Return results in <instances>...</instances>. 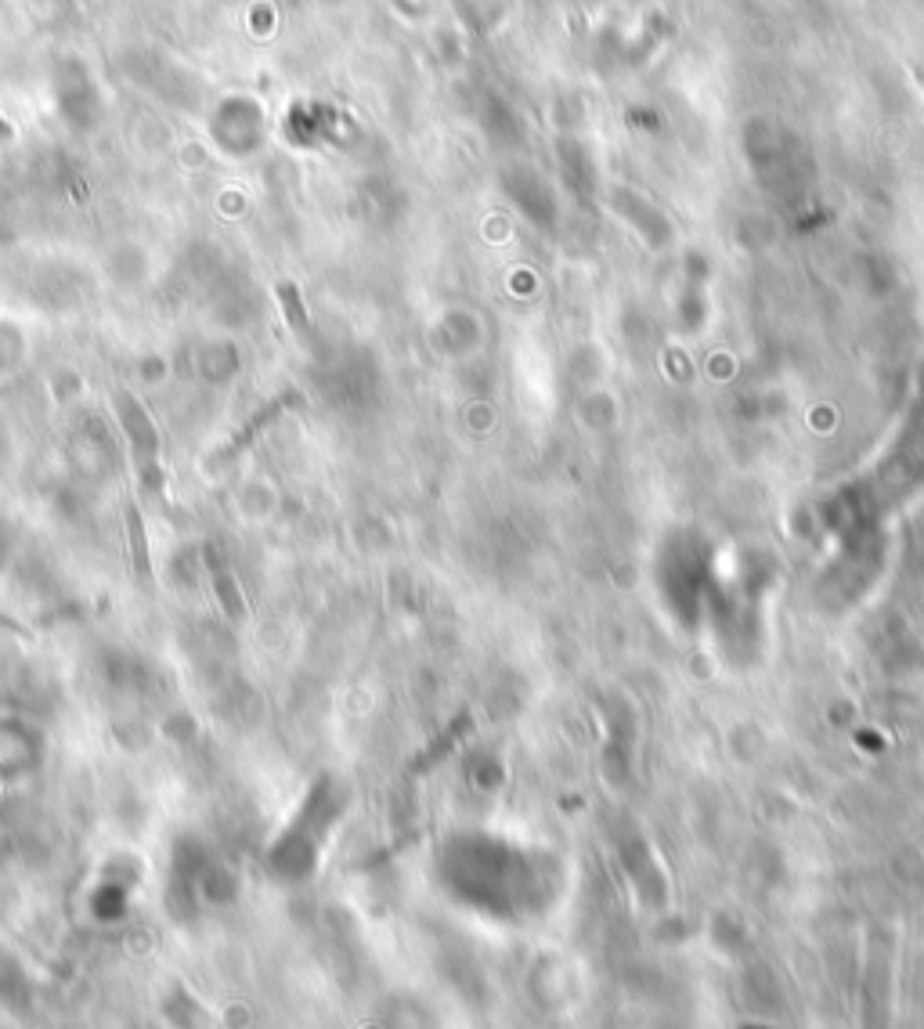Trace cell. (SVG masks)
I'll return each instance as SVG.
<instances>
[{"label":"cell","mask_w":924,"mask_h":1029,"mask_svg":"<svg viewBox=\"0 0 924 1029\" xmlns=\"http://www.w3.org/2000/svg\"><path fill=\"white\" fill-rule=\"evenodd\" d=\"M282 304H286L293 325H304V311H300V300H296V289L293 286H282Z\"/></svg>","instance_id":"obj_1"}]
</instances>
